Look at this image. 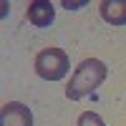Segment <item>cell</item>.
<instances>
[{
    "instance_id": "cell-1",
    "label": "cell",
    "mask_w": 126,
    "mask_h": 126,
    "mask_svg": "<svg viewBox=\"0 0 126 126\" xmlns=\"http://www.w3.org/2000/svg\"><path fill=\"white\" fill-rule=\"evenodd\" d=\"M106 76H109V68H106L103 61H98V58L81 61L78 68H76V73L71 76V83H68V88H66V96L71 101L86 98L88 93H93L103 81H106Z\"/></svg>"
},
{
    "instance_id": "cell-2",
    "label": "cell",
    "mask_w": 126,
    "mask_h": 126,
    "mask_svg": "<svg viewBox=\"0 0 126 126\" xmlns=\"http://www.w3.org/2000/svg\"><path fill=\"white\" fill-rule=\"evenodd\" d=\"M71 68L68 56L61 48H43L35 56V73L46 81H61L66 78V73Z\"/></svg>"
},
{
    "instance_id": "cell-3",
    "label": "cell",
    "mask_w": 126,
    "mask_h": 126,
    "mask_svg": "<svg viewBox=\"0 0 126 126\" xmlns=\"http://www.w3.org/2000/svg\"><path fill=\"white\" fill-rule=\"evenodd\" d=\"M0 126H33V113L25 103L8 101L0 111Z\"/></svg>"
},
{
    "instance_id": "cell-4",
    "label": "cell",
    "mask_w": 126,
    "mask_h": 126,
    "mask_svg": "<svg viewBox=\"0 0 126 126\" xmlns=\"http://www.w3.org/2000/svg\"><path fill=\"white\" fill-rule=\"evenodd\" d=\"M53 18H56V10H53L50 3H46V0H38V3H30L28 5V20L33 25H38V28L50 25Z\"/></svg>"
},
{
    "instance_id": "cell-5",
    "label": "cell",
    "mask_w": 126,
    "mask_h": 126,
    "mask_svg": "<svg viewBox=\"0 0 126 126\" xmlns=\"http://www.w3.org/2000/svg\"><path fill=\"white\" fill-rule=\"evenodd\" d=\"M101 18L111 25H126V0H103L98 5Z\"/></svg>"
},
{
    "instance_id": "cell-6",
    "label": "cell",
    "mask_w": 126,
    "mask_h": 126,
    "mask_svg": "<svg viewBox=\"0 0 126 126\" xmlns=\"http://www.w3.org/2000/svg\"><path fill=\"white\" fill-rule=\"evenodd\" d=\"M78 126H106V121H103L98 113H93V111H83L78 116Z\"/></svg>"
}]
</instances>
